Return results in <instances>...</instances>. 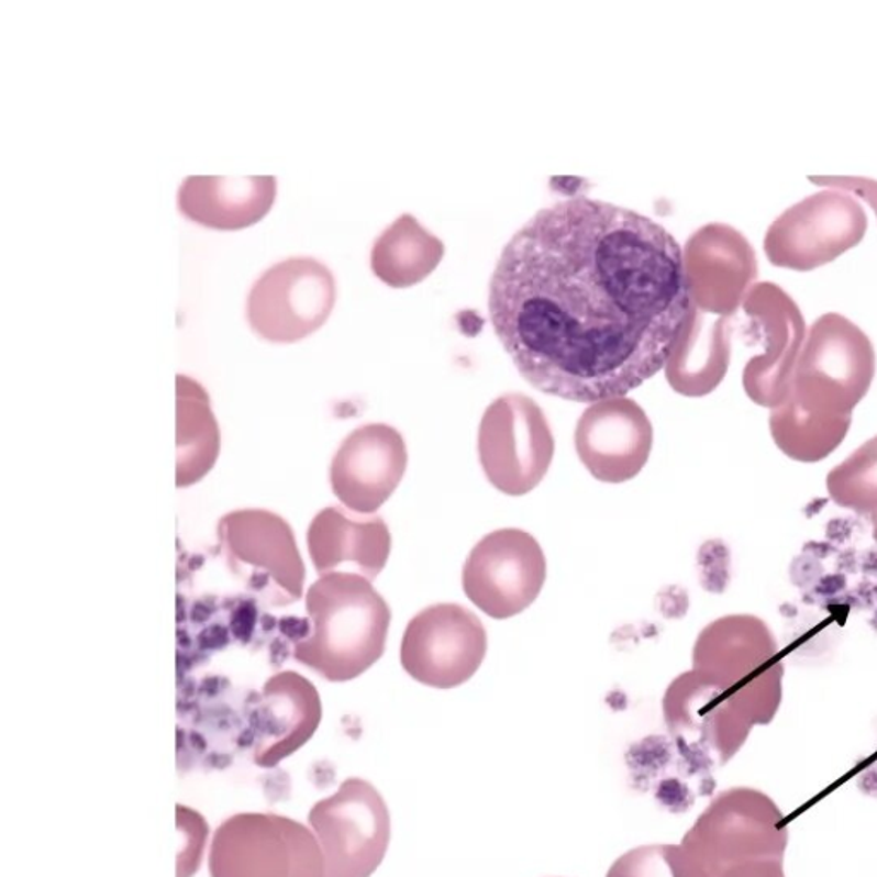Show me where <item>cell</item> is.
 <instances>
[{
    "label": "cell",
    "mask_w": 877,
    "mask_h": 877,
    "mask_svg": "<svg viewBox=\"0 0 877 877\" xmlns=\"http://www.w3.org/2000/svg\"><path fill=\"white\" fill-rule=\"evenodd\" d=\"M487 307L524 381L593 404L624 398L667 367L689 326L692 287L682 247L664 225L576 196L514 233Z\"/></svg>",
    "instance_id": "obj_1"
},
{
    "label": "cell",
    "mask_w": 877,
    "mask_h": 877,
    "mask_svg": "<svg viewBox=\"0 0 877 877\" xmlns=\"http://www.w3.org/2000/svg\"><path fill=\"white\" fill-rule=\"evenodd\" d=\"M876 374L867 334L842 314L821 315L809 328L787 400L771 410L769 431L793 462L818 463L845 441L852 412Z\"/></svg>",
    "instance_id": "obj_2"
},
{
    "label": "cell",
    "mask_w": 877,
    "mask_h": 877,
    "mask_svg": "<svg viewBox=\"0 0 877 877\" xmlns=\"http://www.w3.org/2000/svg\"><path fill=\"white\" fill-rule=\"evenodd\" d=\"M309 621L293 637L291 655L330 682H348L385 655L391 609L369 579L330 573L306 595Z\"/></svg>",
    "instance_id": "obj_3"
},
{
    "label": "cell",
    "mask_w": 877,
    "mask_h": 877,
    "mask_svg": "<svg viewBox=\"0 0 877 877\" xmlns=\"http://www.w3.org/2000/svg\"><path fill=\"white\" fill-rule=\"evenodd\" d=\"M218 542L233 578L266 607L302 598L306 566L290 524L266 509H238L218 523Z\"/></svg>",
    "instance_id": "obj_4"
},
{
    "label": "cell",
    "mask_w": 877,
    "mask_h": 877,
    "mask_svg": "<svg viewBox=\"0 0 877 877\" xmlns=\"http://www.w3.org/2000/svg\"><path fill=\"white\" fill-rule=\"evenodd\" d=\"M211 877H326L318 839L285 815L244 812L214 831Z\"/></svg>",
    "instance_id": "obj_5"
},
{
    "label": "cell",
    "mask_w": 877,
    "mask_h": 877,
    "mask_svg": "<svg viewBox=\"0 0 877 877\" xmlns=\"http://www.w3.org/2000/svg\"><path fill=\"white\" fill-rule=\"evenodd\" d=\"M326 864V877H370L388 852L391 815L369 781L348 778L309 812Z\"/></svg>",
    "instance_id": "obj_6"
},
{
    "label": "cell",
    "mask_w": 877,
    "mask_h": 877,
    "mask_svg": "<svg viewBox=\"0 0 877 877\" xmlns=\"http://www.w3.org/2000/svg\"><path fill=\"white\" fill-rule=\"evenodd\" d=\"M555 438L542 408L523 395L493 401L478 429V459L490 486L506 496H526L542 484Z\"/></svg>",
    "instance_id": "obj_7"
},
{
    "label": "cell",
    "mask_w": 877,
    "mask_h": 877,
    "mask_svg": "<svg viewBox=\"0 0 877 877\" xmlns=\"http://www.w3.org/2000/svg\"><path fill=\"white\" fill-rule=\"evenodd\" d=\"M866 230L864 208L831 187L784 211L766 230L765 253L773 266L811 271L861 244Z\"/></svg>",
    "instance_id": "obj_8"
},
{
    "label": "cell",
    "mask_w": 877,
    "mask_h": 877,
    "mask_svg": "<svg viewBox=\"0 0 877 877\" xmlns=\"http://www.w3.org/2000/svg\"><path fill=\"white\" fill-rule=\"evenodd\" d=\"M336 303L330 268L314 257H290L271 266L251 288L247 321L269 343H297L321 330Z\"/></svg>",
    "instance_id": "obj_9"
},
{
    "label": "cell",
    "mask_w": 877,
    "mask_h": 877,
    "mask_svg": "<svg viewBox=\"0 0 877 877\" xmlns=\"http://www.w3.org/2000/svg\"><path fill=\"white\" fill-rule=\"evenodd\" d=\"M547 578V560L535 536L518 529L489 533L471 548L463 566V590L481 612L497 621L529 609Z\"/></svg>",
    "instance_id": "obj_10"
},
{
    "label": "cell",
    "mask_w": 877,
    "mask_h": 877,
    "mask_svg": "<svg viewBox=\"0 0 877 877\" xmlns=\"http://www.w3.org/2000/svg\"><path fill=\"white\" fill-rule=\"evenodd\" d=\"M487 631L471 610L437 603L408 622L401 640V667L434 689H455L477 674L487 655Z\"/></svg>",
    "instance_id": "obj_11"
},
{
    "label": "cell",
    "mask_w": 877,
    "mask_h": 877,
    "mask_svg": "<svg viewBox=\"0 0 877 877\" xmlns=\"http://www.w3.org/2000/svg\"><path fill=\"white\" fill-rule=\"evenodd\" d=\"M323 717L318 689L297 671L266 680L247 703V726L241 741L259 768H276L311 741Z\"/></svg>",
    "instance_id": "obj_12"
},
{
    "label": "cell",
    "mask_w": 877,
    "mask_h": 877,
    "mask_svg": "<svg viewBox=\"0 0 877 877\" xmlns=\"http://www.w3.org/2000/svg\"><path fill=\"white\" fill-rule=\"evenodd\" d=\"M744 309L757 321L765 352L745 365L744 389L759 407H780L787 400L797 362L806 343V323L797 303L778 285L751 287Z\"/></svg>",
    "instance_id": "obj_13"
},
{
    "label": "cell",
    "mask_w": 877,
    "mask_h": 877,
    "mask_svg": "<svg viewBox=\"0 0 877 877\" xmlns=\"http://www.w3.org/2000/svg\"><path fill=\"white\" fill-rule=\"evenodd\" d=\"M408 466L403 435L386 423L355 429L336 451L331 489L349 511L376 514L403 480Z\"/></svg>",
    "instance_id": "obj_14"
},
{
    "label": "cell",
    "mask_w": 877,
    "mask_h": 877,
    "mask_svg": "<svg viewBox=\"0 0 877 877\" xmlns=\"http://www.w3.org/2000/svg\"><path fill=\"white\" fill-rule=\"evenodd\" d=\"M579 462L603 484H624L641 474L653 447V425L630 398L598 401L579 417L575 432Z\"/></svg>",
    "instance_id": "obj_15"
},
{
    "label": "cell",
    "mask_w": 877,
    "mask_h": 877,
    "mask_svg": "<svg viewBox=\"0 0 877 877\" xmlns=\"http://www.w3.org/2000/svg\"><path fill=\"white\" fill-rule=\"evenodd\" d=\"M307 548L319 576L352 563L364 578L381 575L391 554V533L377 514H360L331 506L315 514L307 530Z\"/></svg>",
    "instance_id": "obj_16"
},
{
    "label": "cell",
    "mask_w": 877,
    "mask_h": 877,
    "mask_svg": "<svg viewBox=\"0 0 877 877\" xmlns=\"http://www.w3.org/2000/svg\"><path fill=\"white\" fill-rule=\"evenodd\" d=\"M692 668L742 686L762 671L781 670L784 662L766 622L742 613L717 619L699 633Z\"/></svg>",
    "instance_id": "obj_17"
},
{
    "label": "cell",
    "mask_w": 877,
    "mask_h": 877,
    "mask_svg": "<svg viewBox=\"0 0 877 877\" xmlns=\"http://www.w3.org/2000/svg\"><path fill=\"white\" fill-rule=\"evenodd\" d=\"M276 199V177H201L191 175L179 189V210L208 229L244 230L259 223Z\"/></svg>",
    "instance_id": "obj_18"
},
{
    "label": "cell",
    "mask_w": 877,
    "mask_h": 877,
    "mask_svg": "<svg viewBox=\"0 0 877 877\" xmlns=\"http://www.w3.org/2000/svg\"><path fill=\"white\" fill-rule=\"evenodd\" d=\"M177 478L179 489L207 477L220 453V429L210 397L191 377L177 376Z\"/></svg>",
    "instance_id": "obj_19"
},
{
    "label": "cell",
    "mask_w": 877,
    "mask_h": 877,
    "mask_svg": "<svg viewBox=\"0 0 877 877\" xmlns=\"http://www.w3.org/2000/svg\"><path fill=\"white\" fill-rule=\"evenodd\" d=\"M682 742L676 737L652 735L631 747L625 756L631 780L641 792L653 793L662 808L670 812H687L695 806L696 796L682 778L671 775V768L682 757Z\"/></svg>",
    "instance_id": "obj_20"
},
{
    "label": "cell",
    "mask_w": 877,
    "mask_h": 877,
    "mask_svg": "<svg viewBox=\"0 0 877 877\" xmlns=\"http://www.w3.org/2000/svg\"><path fill=\"white\" fill-rule=\"evenodd\" d=\"M826 489L840 508L867 520L877 514V435L830 471Z\"/></svg>",
    "instance_id": "obj_21"
},
{
    "label": "cell",
    "mask_w": 877,
    "mask_h": 877,
    "mask_svg": "<svg viewBox=\"0 0 877 877\" xmlns=\"http://www.w3.org/2000/svg\"><path fill=\"white\" fill-rule=\"evenodd\" d=\"M607 877H692L684 846H637L613 862Z\"/></svg>",
    "instance_id": "obj_22"
},
{
    "label": "cell",
    "mask_w": 877,
    "mask_h": 877,
    "mask_svg": "<svg viewBox=\"0 0 877 877\" xmlns=\"http://www.w3.org/2000/svg\"><path fill=\"white\" fill-rule=\"evenodd\" d=\"M812 184L818 186L836 187L842 191H851L858 198L866 199L877 214V182L870 179H858V177H809Z\"/></svg>",
    "instance_id": "obj_23"
},
{
    "label": "cell",
    "mask_w": 877,
    "mask_h": 877,
    "mask_svg": "<svg viewBox=\"0 0 877 877\" xmlns=\"http://www.w3.org/2000/svg\"><path fill=\"white\" fill-rule=\"evenodd\" d=\"M824 567L821 566L820 560L814 559L811 555L802 554L793 559L790 566V579H792L793 587L802 588V590H811L815 581L824 575Z\"/></svg>",
    "instance_id": "obj_24"
},
{
    "label": "cell",
    "mask_w": 877,
    "mask_h": 877,
    "mask_svg": "<svg viewBox=\"0 0 877 877\" xmlns=\"http://www.w3.org/2000/svg\"><path fill=\"white\" fill-rule=\"evenodd\" d=\"M846 590V575L843 573H831V575L821 576L812 587V597L821 598V600H831V598L842 597L843 591Z\"/></svg>",
    "instance_id": "obj_25"
},
{
    "label": "cell",
    "mask_w": 877,
    "mask_h": 877,
    "mask_svg": "<svg viewBox=\"0 0 877 877\" xmlns=\"http://www.w3.org/2000/svg\"><path fill=\"white\" fill-rule=\"evenodd\" d=\"M846 603L855 609H873L876 603V593H874V585H870L869 579L858 582L854 590L845 593Z\"/></svg>",
    "instance_id": "obj_26"
},
{
    "label": "cell",
    "mask_w": 877,
    "mask_h": 877,
    "mask_svg": "<svg viewBox=\"0 0 877 877\" xmlns=\"http://www.w3.org/2000/svg\"><path fill=\"white\" fill-rule=\"evenodd\" d=\"M826 539L830 544H845L852 539V521L848 518H835L826 526Z\"/></svg>",
    "instance_id": "obj_27"
},
{
    "label": "cell",
    "mask_w": 877,
    "mask_h": 877,
    "mask_svg": "<svg viewBox=\"0 0 877 877\" xmlns=\"http://www.w3.org/2000/svg\"><path fill=\"white\" fill-rule=\"evenodd\" d=\"M833 552H836L835 545L830 544V542H815V540H811L802 548V554L811 555L818 560L826 559Z\"/></svg>",
    "instance_id": "obj_28"
},
{
    "label": "cell",
    "mask_w": 877,
    "mask_h": 877,
    "mask_svg": "<svg viewBox=\"0 0 877 877\" xmlns=\"http://www.w3.org/2000/svg\"><path fill=\"white\" fill-rule=\"evenodd\" d=\"M858 569L867 578H877V548H869L858 557Z\"/></svg>",
    "instance_id": "obj_29"
},
{
    "label": "cell",
    "mask_w": 877,
    "mask_h": 877,
    "mask_svg": "<svg viewBox=\"0 0 877 877\" xmlns=\"http://www.w3.org/2000/svg\"><path fill=\"white\" fill-rule=\"evenodd\" d=\"M840 571L855 573L858 569V555L854 548H846L839 555Z\"/></svg>",
    "instance_id": "obj_30"
},
{
    "label": "cell",
    "mask_w": 877,
    "mask_h": 877,
    "mask_svg": "<svg viewBox=\"0 0 877 877\" xmlns=\"http://www.w3.org/2000/svg\"><path fill=\"white\" fill-rule=\"evenodd\" d=\"M869 521H870V524H873V536H874V540H876V542H877V514H874V517H870Z\"/></svg>",
    "instance_id": "obj_31"
},
{
    "label": "cell",
    "mask_w": 877,
    "mask_h": 877,
    "mask_svg": "<svg viewBox=\"0 0 877 877\" xmlns=\"http://www.w3.org/2000/svg\"><path fill=\"white\" fill-rule=\"evenodd\" d=\"M870 625H873V630L877 631V610L874 612L873 621H870Z\"/></svg>",
    "instance_id": "obj_32"
},
{
    "label": "cell",
    "mask_w": 877,
    "mask_h": 877,
    "mask_svg": "<svg viewBox=\"0 0 877 877\" xmlns=\"http://www.w3.org/2000/svg\"><path fill=\"white\" fill-rule=\"evenodd\" d=\"M874 593H876V602H877V585H874Z\"/></svg>",
    "instance_id": "obj_33"
}]
</instances>
